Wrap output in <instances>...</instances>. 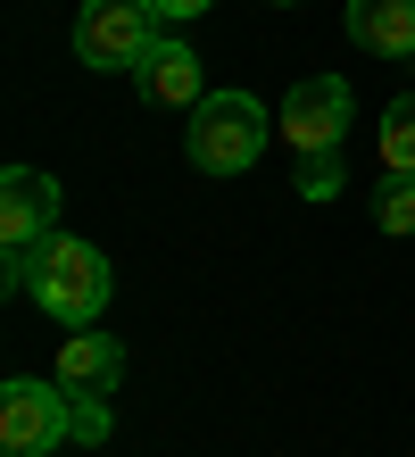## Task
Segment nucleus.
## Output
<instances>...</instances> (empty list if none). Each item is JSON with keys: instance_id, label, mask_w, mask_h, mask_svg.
I'll return each mask as SVG.
<instances>
[{"instance_id": "obj_3", "label": "nucleus", "mask_w": 415, "mask_h": 457, "mask_svg": "<svg viewBox=\"0 0 415 457\" xmlns=\"http://www.w3.org/2000/svg\"><path fill=\"white\" fill-rule=\"evenodd\" d=\"M75 441V391L67 383H0V449L9 457H59Z\"/></svg>"}, {"instance_id": "obj_11", "label": "nucleus", "mask_w": 415, "mask_h": 457, "mask_svg": "<svg viewBox=\"0 0 415 457\" xmlns=\"http://www.w3.org/2000/svg\"><path fill=\"white\" fill-rule=\"evenodd\" d=\"M374 225L391 233V241L415 233V175H382V192H374Z\"/></svg>"}, {"instance_id": "obj_8", "label": "nucleus", "mask_w": 415, "mask_h": 457, "mask_svg": "<svg viewBox=\"0 0 415 457\" xmlns=\"http://www.w3.org/2000/svg\"><path fill=\"white\" fill-rule=\"evenodd\" d=\"M59 383L75 391V399H117V383H125V341L117 333H75L67 349H59Z\"/></svg>"}, {"instance_id": "obj_9", "label": "nucleus", "mask_w": 415, "mask_h": 457, "mask_svg": "<svg viewBox=\"0 0 415 457\" xmlns=\"http://www.w3.org/2000/svg\"><path fill=\"white\" fill-rule=\"evenodd\" d=\"M349 42L374 59H415V0H349Z\"/></svg>"}, {"instance_id": "obj_10", "label": "nucleus", "mask_w": 415, "mask_h": 457, "mask_svg": "<svg viewBox=\"0 0 415 457\" xmlns=\"http://www.w3.org/2000/svg\"><path fill=\"white\" fill-rule=\"evenodd\" d=\"M382 175H415V92L382 109Z\"/></svg>"}, {"instance_id": "obj_7", "label": "nucleus", "mask_w": 415, "mask_h": 457, "mask_svg": "<svg viewBox=\"0 0 415 457\" xmlns=\"http://www.w3.org/2000/svg\"><path fill=\"white\" fill-rule=\"evenodd\" d=\"M133 92L150 100V109H200L208 100V75H200V50L183 34H158L142 50V67H133Z\"/></svg>"}, {"instance_id": "obj_4", "label": "nucleus", "mask_w": 415, "mask_h": 457, "mask_svg": "<svg viewBox=\"0 0 415 457\" xmlns=\"http://www.w3.org/2000/svg\"><path fill=\"white\" fill-rule=\"evenodd\" d=\"M150 42H158V9L150 0H83L75 9V59L100 67V75H133Z\"/></svg>"}, {"instance_id": "obj_2", "label": "nucleus", "mask_w": 415, "mask_h": 457, "mask_svg": "<svg viewBox=\"0 0 415 457\" xmlns=\"http://www.w3.org/2000/svg\"><path fill=\"white\" fill-rule=\"evenodd\" d=\"M274 133H283V125L266 117L258 92H208L200 109H191V125H183V150H191L200 175H249Z\"/></svg>"}, {"instance_id": "obj_15", "label": "nucleus", "mask_w": 415, "mask_h": 457, "mask_svg": "<svg viewBox=\"0 0 415 457\" xmlns=\"http://www.w3.org/2000/svg\"><path fill=\"white\" fill-rule=\"evenodd\" d=\"M274 9H291V0H274Z\"/></svg>"}, {"instance_id": "obj_1", "label": "nucleus", "mask_w": 415, "mask_h": 457, "mask_svg": "<svg viewBox=\"0 0 415 457\" xmlns=\"http://www.w3.org/2000/svg\"><path fill=\"white\" fill-rule=\"evenodd\" d=\"M9 291H25L42 316H59L67 333H92L108 316V258L75 233H50L34 258H9Z\"/></svg>"}, {"instance_id": "obj_5", "label": "nucleus", "mask_w": 415, "mask_h": 457, "mask_svg": "<svg viewBox=\"0 0 415 457\" xmlns=\"http://www.w3.org/2000/svg\"><path fill=\"white\" fill-rule=\"evenodd\" d=\"M349 117H357V92L341 84V75H308V84H291L283 109H274V125H283L291 150H341Z\"/></svg>"}, {"instance_id": "obj_6", "label": "nucleus", "mask_w": 415, "mask_h": 457, "mask_svg": "<svg viewBox=\"0 0 415 457\" xmlns=\"http://www.w3.org/2000/svg\"><path fill=\"white\" fill-rule=\"evenodd\" d=\"M50 233H59V175L9 167V175H0V250H9V258H34Z\"/></svg>"}, {"instance_id": "obj_12", "label": "nucleus", "mask_w": 415, "mask_h": 457, "mask_svg": "<svg viewBox=\"0 0 415 457\" xmlns=\"http://www.w3.org/2000/svg\"><path fill=\"white\" fill-rule=\"evenodd\" d=\"M341 192V150H299V200H332Z\"/></svg>"}, {"instance_id": "obj_13", "label": "nucleus", "mask_w": 415, "mask_h": 457, "mask_svg": "<svg viewBox=\"0 0 415 457\" xmlns=\"http://www.w3.org/2000/svg\"><path fill=\"white\" fill-rule=\"evenodd\" d=\"M75 441H108V399H75Z\"/></svg>"}, {"instance_id": "obj_14", "label": "nucleus", "mask_w": 415, "mask_h": 457, "mask_svg": "<svg viewBox=\"0 0 415 457\" xmlns=\"http://www.w3.org/2000/svg\"><path fill=\"white\" fill-rule=\"evenodd\" d=\"M150 9H158V25H191V17H208L216 0H150Z\"/></svg>"}]
</instances>
